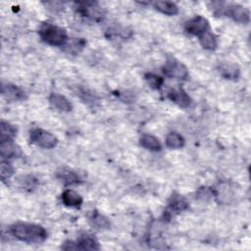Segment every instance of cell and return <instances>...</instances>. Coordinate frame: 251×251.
Segmentation results:
<instances>
[{
  "label": "cell",
  "mask_w": 251,
  "mask_h": 251,
  "mask_svg": "<svg viewBox=\"0 0 251 251\" xmlns=\"http://www.w3.org/2000/svg\"><path fill=\"white\" fill-rule=\"evenodd\" d=\"M168 97L172 102H174L181 108H187L191 103V99L188 96V94L182 88L179 87L171 90L168 93Z\"/></svg>",
  "instance_id": "cell-10"
},
{
  "label": "cell",
  "mask_w": 251,
  "mask_h": 251,
  "mask_svg": "<svg viewBox=\"0 0 251 251\" xmlns=\"http://www.w3.org/2000/svg\"><path fill=\"white\" fill-rule=\"evenodd\" d=\"M56 177L67 185L78 184L82 181L80 176L74 170L69 168H61L56 172Z\"/></svg>",
  "instance_id": "cell-9"
},
{
  "label": "cell",
  "mask_w": 251,
  "mask_h": 251,
  "mask_svg": "<svg viewBox=\"0 0 251 251\" xmlns=\"http://www.w3.org/2000/svg\"><path fill=\"white\" fill-rule=\"evenodd\" d=\"M198 37H199V42L204 49L212 51L217 48V45H218L217 37L210 29L200 34Z\"/></svg>",
  "instance_id": "cell-17"
},
{
  "label": "cell",
  "mask_w": 251,
  "mask_h": 251,
  "mask_svg": "<svg viewBox=\"0 0 251 251\" xmlns=\"http://www.w3.org/2000/svg\"><path fill=\"white\" fill-rule=\"evenodd\" d=\"M17 128L11 125L8 122L1 121L0 123V142L7 141V140H13V138L16 136Z\"/></svg>",
  "instance_id": "cell-20"
},
{
  "label": "cell",
  "mask_w": 251,
  "mask_h": 251,
  "mask_svg": "<svg viewBox=\"0 0 251 251\" xmlns=\"http://www.w3.org/2000/svg\"><path fill=\"white\" fill-rule=\"evenodd\" d=\"M27 176H23V179L20 180L21 182V185L25 187V188H31V187H34V185L36 184V179H33L32 176H28V179H26Z\"/></svg>",
  "instance_id": "cell-26"
},
{
  "label": "cell",
  "mask_w": 251,
  "mask_h": 251,
  "mask_svg": "<svg viewBox=\"0 0 251 251\" xmlns=\"http://www.w3.org/2000/svg\"><path fill=\"white\" fill-rule=\"evenodd\" d=\"M77 250H99L100 244L95 236L89 233L81 234L76 240Z\"/></svg>",
  "instance_id": "cell-11"
},
{
  "label": "cell",
  "mask_w": 251,
  "mask_h": 251,
  "mask_svg": "<svg viewBox=\"0 0 251 251\" xmlns=\"http://www.w3.org/2000/svg\"><path fill=\"white\" fill-rule=\"evenodd\" d=\"M76 93H77V96H79L87 104L95 105L98 102L97 97L92 92H90L88 89H85V88L79 86V87H77Z\"/></svg>",
  "instance_id": "cell-24"
},
{
  "label": "cell",
  "mask_w": 251,
  "mask_h": 251,
  "mask_svg": "<svg viewBox=\"0 0 251 251\" xmlns=\"http://www.w3.org/2000/svg\"><path fill=\"white\" fill-rule=\"evenodd\" d=\"M220 73L222 75L223 77H225L226 79H237L239 76V68L234 65V64H229V63H225L222 64L219 68Z\"/></svg>",
  "instance_id": "cell-18"
},
{
  "label": "cell",
  "mask_w": 251,
  "mask_h": 251,
  "mask_svg": "<svg viewBox=\"0 0 251 251\" xmlns=\"http://www.w3.org/2000/svg\"><path fill=\"white\" fill-rule=\"evenodd\" d=\"M162 70L167 76L176 78V79L184 80L188 77V75H189L188 69L186 68V66L173 57H170L167 59Z\"/></svg>",
  "instance_id": "cell-5"
},
{
  "label": "cell",
  "mask_w": 251,
  "mask_h": 251,
  "mask_svg": "<svg viewBox=\"0 0 251 251\" xmlns=\"http://www.w3.org/2000/svg\"><path fill=\"white\" fill-rule=\"evenodd\" d=\"M49 102L54 108L61 112H71L73 109L71 102L60 93L52 92L49 96Z\"/></svg>",
  "instance_id": "cell-12"
},
{
  "label": "cell",
  "mask_w": 251,
  "mask_h": 251,
  "mask_svg": "<svg viewBox=\"0 0 251 251\" xmlns=\"http://www.w3.org/2000/svg\"><path fill=\"white\" fill-rule=\"evenodd\" d=\"M62 201L68 207H80L82 204V197L73 189H66L62 193Z\"/></svg>",
  "instance_id": "cell-14"
},
{
  "label": "cell",
  "mask_w": 251,
  "mask_h": 251,
  "mask_svg": "<svg viewBox=\"0 0 251 251\" xmlns=\"http://www.w3.org/2000/svg\"><path fill=\"white\" fill-rule=\"evenodd\" d=\"M2 94L9 101H23L26 99L25 90L12 83L2 84Z\"/></svg>",
  "instance_id": "cell-8"
},
{
  "label": "cell",
  "mask_w": 251,
  "mask_h": 251,
  "mask_svg": "<svg viewBox=\"0 0 251 251\" xmlns=\"http://www.w3.org/2000/svg\"><path fill=\"white\" fill-rule=\"evenodd\" d=\"M147 84L153 89H159L164 83V78L154 73H147L144 75Z\"/></svg>",
  "instance_id": "cell-23"
},
{
  "label": "cell",
  "mask_w": 251,
  "mask_h": 251,
  "mask_svg": "<svg viewBox=\"0 0 251 251\" xmlns=\"http://www.w3.org/2000/svg\"><path fill=\"white\" fill-rule=\"evenodd\" d=\"M213 11L215 15L226 16L239 24H248L250 22V13L247 8L238 4L226 5L225 3H213Z\"/></svg>",
  "instance_id": "cell-2"
},
{
  "label": "cell",
  "mask_w": 251,
  "mask_h": 251,
  "mask_svg": "<svg viewBox=\"0 0 251 251\" xmlns=\"http://www.w3.org/2000/svg\"><path fill=\"white\" fill-rule=\"evenodd\" d=\"M85 44L86 41L83 38H73L71 41L68 40V42L63 47L67 53L77 54L83 49Z\"/></svg>",
  "instance_id": "cell-21"
},
{
  "label": "cell",
  "mask_w": 251,
  "mask_h": 251,
  "mask_svg": "<svg viewBox=\"0 0 251 251\" xmlns=\"http://www.w3.org/2000/svg\"><path fill=\"white\" fill-rule=\"evenodd\" d=\"M184 29L188 34L199 36L200 34L210 29V25L206 18L198 15L185 23Z\"/></svg>",
  "instance_id": "cell-6"
},
{
  "label": "cell",
  "mask_w": 251,
  "mask_h": 251,
  "mask_svg": "<svg viewBox=\"0 0 251 251\" xmlns=\"http://www.w3.org/2000/svg\"><path fill=\"white\" fill-rule=\"evenodd\" d=\"M14 174V168L8 161H1L0 163V176L1 179L4 181L11 177V176Z\"/></svg>",
  "instance_id": "cell-25"
},
{
  "label": "cell",
  "mask_w": 251,
  "mask_h": 251,
  "mask_svg": "<svg viewBox=\"0 0 251 251\" xmlns=\"http://www.w3.org/2000/svg\"><path fill=\"white\" fill-rule=\"evenodd\" d=\"M40 38L52 46H64L69 38L67 30L61 26L52 24H43L38 30Z\"/></svg>",
  "instance_id": "cell-3"
},
{
  "label": "cell",
  "mask_w": 251,
  "mask_h": 251,
  "mask_svg": "<svg viewBox=\"0 0 251 251\" xmlns=\"http://www.w3.org/2000/svg\"><path fill=\"white\" fill-rule=\"evenodd\" d=\"M139 143L143 148H145L149 151L157 152V151H160L162 149V145H161L159 139L157 137H155L154 135L149 134V133L142 134L140 139H139Z\"/></svg>",
  "instance_id": "cell-15"
},
{
  "label": "cell",
  "mask_w": 251,
  "mask_h": 251,
  "mask_svg": "<svg viewBox=\"0 0 251 251\" xmlns=\"http://www.w3.org/2000/svg\"><path fill=\"white\" fill-rule=\"evenodd\" d=\"M166 145L171 149H179L184 145V138L177 132H170L166 136Z\"/></svg>",
  "instance_id": "cell-22"
},
{
  "label": "cell",
  "mask_w": 251,
  "mask_h": 251,
  "mask_svg": "<svg viewBox=\"0 0 251 251\" xmlns=\"http://www.w3.org/2000/svg\"><path fill=\"white\" fill-rule=\"evenodd\" d=\"M29 139L31 143L44 149H52L58 143V139L54 134L39 127L30 130Z\"/></svg>",
  "instance_id": "cell-4"
},
{
  "label": "cell",
  "mask_w": 251,
  "mask_h": 251,
  "mask_svg": "<svg viewBox=\"0 0 251 251\" xmlns=\"http://www.w3.org/2000/svg\"><path fill=\"white\" fill-rule=\"evenodd\" d=\"M187 208L188 202L185 200V198L177 193H174L168 202V209L165 214L168 217V219H170L173 214L180 213L186 210Z\"/></svg>",
  "instance_id": "cell-7"
},
{
  "label": "cell",
  "mask_w": 251,
  "mask_h": 251,
  "mask_svg": "<svg viewBox=\"0 0 251 251\" xmlns=\"http://www.w3.org/2000/svg\"><path fill=\"white\" fill-rule=\"evenodd\" d=\"M153 7L167 16H174L178 13V7L176 3L171 1H156L153 3Z\"/></svg>",
  "instance_id": "cell-16"
},
{
  "label": "cell",
  "mask_w": 251,
  "mask_h": 251,
  "mask_svg": "<svg viewBox=\"0 0 251 251\" xmlns=\"http://www.w3.org/2000/svg\"><path fill=\"white\" fill-rule=\"evenodd\" d=\"M9 231L15 238L26 243H41L47 238L46 229L36 224L19 222L10 226Z\"/></svg>",
  "instance_id": "cell-1"
},
{
  "label": "cell",
  "mask_w": 251,
  "mask_h": 251,
  "mask_svg": "<svg viewBox=\"0 0 251 251\" xmlns=\"http://www.w3.org/2000/svg\"><path fill=\"white\" fill-rule=\"evenodd\" d=\"M0 154L3 159L16 158L21 155V149L13 140L2 141L0 142Z\"/></svg>",
  "instance_id": "cell-13"
},
{
  "label": "cell",
  "mask_w": 251,
  "mask_h": 251,
  "mask_svg": "<svg viewBox=\"0 0 251 251\" xmlns=\"http://www.w3.org/2000/svg\"><path fill=\"white\" fill-rule=\"evenodd\" d=\"M89 222L93 226H95L98 229H107V228H110L111 226V223L109 219L104 215H101L97 211L95 212L93 211V213L89 217Z\"/></svg>",
  "instance_id": "cell-19"
}]
</instances>
